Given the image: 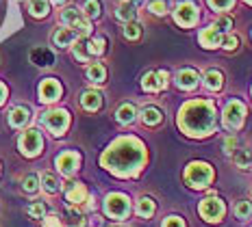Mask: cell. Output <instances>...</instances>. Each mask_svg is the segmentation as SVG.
<instances>
[{"label": "cell", "instance_id": "obj_1", "mask_svg": "<svg viewBox=\"0 0 252 227\" xmlns=\"http://www.w3.org/2000/svg\"><path fill=\"white\" fill-rule=\"evenodd\" d=\"M144 160H146L144 145L137 139H133V136L118 139L100 158L102 167H107L115 176H124V177L135 176L141 169V165H144Z\"/></svg>", "mask_w": 252, "mask_h": 227}, {"label": "cell", "instance_id": "obj_2", "mask_svg": "<svg viewBox=\"0 0 252 227\" xmlns=\"http://www.w3.org/2000/svg\"><path fill=\"white\" fill-rule=\"evenodd\" d=\"M178 126L189 136H207L215 128V106L207 100L189 102L178 115Z\"/></svg>", "mask_w": 252, "mask_h": 227}, {"label": "cell", "instance_id": "obj_3", "mask_svg": "<svg viewBox=\"0 0 252 227\" xmlns=\"http://www.w3.org/2000/svg\"><path fill=\"white\" fill-rule=\"evenodd\" d=\"M213 179V169L207 162H191L185 171V182L191 188H207Z\"/></svg>", "mask_w": 252, "mask_h": 227}, {"label": "cell", "instance_id": "obj_4", "mask_svg": "<svg viewBox=\"0 0 252 227\" xmlns=\"http://www.w3.org/2000/svg\"><path fill=\"white\" fill-rule=\"evenodd\" d=\"M61 22L67 26V28L76 30L78 37H87L89 33H92V24H89L87 15L83 11H78L76 7H67L65 11L61 13Z\"/></svg>", "mask_w": 252, "mask_h": 227}, {"label": "cell", "instance_id": "obj_5", "mask_svg": "<svg viewBox=\"0 0 252 227\" xmlns=\"http://www.w3.org/2000/svg\"><path fill=\"white\" fill-rule=\"evenodd\" d=\"M104 212L111 216V219H126L130 212L128 197L122 193H111L107 199H104Z\"/></svg>", "mask_w": 252, "mask_h": 227}, {"label": "cell", "instance_id": "obj_6", "mask_svg": "<svg viewBox=\"0 0 252 227\" xmlns=\"http://www.w3.org/2000/svg\"><path fill=\"white\" fill-rule=\"evenodd\" d=\"M41 147H44V141H41L39 130H26L22 134V139H20V150H22V154L29 156V158L37 156L41 151Z\"/></svg>", "mask_w": 252, "mask_h": 227}, {"label": "cell", "instance_id": "obj_7", "mask_svg": "<svg viewBox=\"0 0 252 227\" xmlns=\"http://www.w3.org/2000/svg\"><path fill=\"white\" fill-rule=\"evenodd\" d=\"M67 124H70V117H67L65 110H48V113L44 115V126L52 134H63Z\"/></svg>", "mask_w": 252, "mask_h": 227}, {"label": "cell", "instance_id": "obj_8", "mask_svg": "<svg viewBox=\"0 0 252 227\" xmlns=\"http://www.w3.org/2000/svg\"><path fill=\"white\" fill-rule=\"evenodd\" d=\"M200 214H202L204 221H209V223H218V221L224 216V203L220 202L218 197L204 199L200 203Z\"/></svg>", "mask_w": 252, "mask_h": 227}, {"label": "cell", "instance_id": "obj_9", "mask_svg": "<svg viewBox=\"0 0 252 227\" xmlns=\"http://www.w3.org/2000/svg\"><path fill=\"white\" fill-rule=\"evenodd\" d=\"M174 20L185 28H191L198 22V7L193 2H181L174 11Z\"/></svg>", "mask_w": 252, "mask_h": 227}, {"label": "cell", "instance_id": "obj_10", "mask_svg": "<svg viewBox=\"0 0 252 227\" xmlns=\"http://www.w3.org/2000/svg\"><path fill=\"white\" fill-rule=\"evenodd\" d=\"M244 115H246V108L241 102H230L226 110H224V124H226V128L230 130H237L241 124H244Z\"/></svg>", "mask_w": 252, "mask_h": 227}, {"label": "cell", "instance_id": "obj_11", "mask_svg": "<svg viewBox=\"0 0 252 227\" xmlns=\"http://www.w3.org/2000/svg\"><path fill=\"white\" fill-rule=\"evenodd\" d=\"M78 165H81V156H78L76 151H63V154L57 158V167H59V171L63 176H72L78 169Z\"/></svg>", "mask_w": 252, "mask_h": 227}, {"label": "cell", "instance_id": "obj_12", "mask_svg": "<svg viewBox=\"0 0 252 227\" xmlns=\"http://www.w3.org/2000/svg\"><path fill=\"white\" fill-rule=\"evenodd\" d=\"M165 84H167V72H150L141 80V87L146 91H159V89H165Z\"/></svg>", "mask_w": 252, "mask_h": 227}, {"label": "cell", "instance_id": "obj_13", "mask_svg": "<svg viewBox=\"0 0 252 227\" xmlns=\"http://www.w3.org/2000/svg\"><path fill=\"white\" fill-rule=\"evenodd\" d=\"M39 96L44 102H55V100L61 98V84L55 78H46L39 87Z\"/></svg>", "mask_w": 252, "mask_h": 227}, {"label": "cell", "instance_id": "obj_14", "mask_svg": "<svg viewBox=\"0 0 252 227\" xmlns=\"http://www.w3.org/2000/svg\"><path fill=\"white\" fill-rule=\"evenodd\" d=\"M65 199L70 202L72 205H78L83 202H87V188L78 182H72L67 184V191H65Z\"/></svg>", "mask_w": 252, "mask_h": 227}, {"label": "cell", "instance_id": "obj_15", "mask_svg": "<svg viewBox=\"0 0 252 227\" xmlns=\"http://www.w3.org/2000/svg\"><path fill=\"white\" fill-rule=\"evenodd\" d=\"M222 33H220L215 26H211V28H204L200 33V44L204 46V48H218V46H222Z\"/></svg>", "mask_w": 252, "mask_h": 227}, {"label": "cell", "instance_id": "obj_16", "mask_svg": "<svg viewBox=\"0 0 252 227\" xmlns=\"http://www.w3.org/2000/svg\"><path fill=\"white\" fill-rule=\"evenodd\" d=\"M52 39H55V46H59V48H67V46H72L78 39V33L76 30H72V28H59Z\"/></svg>", "mask_w": 252, "mask_h": 227}, {"label": "cell", "instance_id": "obj_17", "mask_svg": "<svg viewBox=\"0 0 252 227\" xmlns=\"http://www.w3.org/2000/svg\"><path fill=\"white\" fill-rule=\"evenodd\" d=\"M31 61L39 67H48V65L55 63V54H52L48 48H35L33 52H31Z\"/></svg>", "mask_w": 252, "mask_h": 227}, {"label": "cell", "instance_id": "obj_18", "mask_svg": "<svg viewBox=\"0 0 252 227\" xmlns=\"http://www.w3.org/2000/svg\"><path fill=\"white\" fill-rule=\"evenodd\" d=\"M29 119H31V113H29V108H24V106H15L11 110V115H9V124H11L13 128H24V126L29 124Z\"/></svg>", "mask_w": 252, "mask_h": 227}, {"label": "cell", "instance_id": "obj_19", "mask_svg": "<svg viewBox=\"0 0 252 227\" xmlns=\"http://www.w3.org/2000/svg\"><path fill=\"white\" fill-rule=\"evenodd\" d=\"M176 82L181 89H193L198 84V74L193 70H181L176 74Z\"/></svg>", "mask_w": 252, "mask_h": 227}, {"label": "cell", "instance_id": "obj_20", "mask_svg": "<svg viewBox=\"0 0 252 227\" xmlns=\"http://www.w3.org/2000/svg\"><path fill=\"white\" fill-rule=\"evenodd\" d=\"M81 104H83V108H87V110H98L102 104V96L98 91H85L81 98Z\"/></svg>", "mask_w": 252, "mask_h": 227}, {"label": "cell", "instance_id": "obj_21", "mask_svg": "<svg viewBox=\"0 0 252 227\" xmlns=\"http://www.w3.org/2000/svg\"><path fill=\"white\" fill-rule=\"evenodd\" d=\"M161 119H163V115H161V110H159V108H155V106H146L144 110H141V121H144V124L157 126Z\"/></svg>", "mask_w": 252, "mask_h": 227}, {"label": "cell", "instance_id": "obj_22", "mask_svg": "<svg viewBox=\"0 0 252 227\" xmlns=\"http://www.w3.org/2000/svg\"><path fill=\"white\" fill-rule=\"evenodd\" d=\"M50 9V0H31L29 2V11L35 15V18H44Z\"/></svg>", "mask_w": 252, "mask_h": 227}, {"label": "cell", "instance_id": "obj_23", "mask_svg": "<svg viewBox=\"0 0 252 227\" xmlns=\"http://www.w3.org/2000/svg\"><path fill=\"white\" fill-rule=\"evenodd\" d=\"M74 56L81 63H87V59L92 54H89V46H87V39L85 37H78L76 39V46H74Z\"/></svg>", "mask_w": 252, "mask_h": 227}, {"label": "cell", "instance_id": "obj_24", "mask_svg": "<svg viewBox=\"0 0 252 227\" xmlns=\"http://www.w3.org/2000/svg\"><path fill=\"white\" fill-rule=\"evenodd\" d=\"M115 18L124 20V22H133L135 20V4L133 2H122V7L115 11Z\"/></svg>", "mask_w": 252, "mask_h": 227}, {"label": "cell", "instance_id": "obj_25", "mask_svg": "<svg viewBox=\"0 0 252 227\" xmlns=\"http://www.w3.org/2000/svg\"><path fill=\"white\" fill-rule=\"evenodd\" d=\"M41 186H44L46 193L55 195V193H59V179L52 176V173H44L41 176Z\"/></svg>", "mask_w": 252, "mask_h": 227}, {"label": "cell", "instance_id": "obj_26", "mask_svg": "<svg viewBox=\"0 0 252 227\" xmlns=\"http://www.w3.org/2000/svg\"><path fill=\"white\" fill-rule=\"evenodd\" d=\"M87 76H89V80H94V82H104L107 72H104V67L100 63H94V65L87 67Z\"/></svg>", "mask_w": 252, "mask_h": 227}, {"label": "cell", "instance_id": "obj_27", "mask_svg": "<svg viewBox=\"0 0 252 227\" xmlns=\"http://www.w3.org/2000/svg\"><path fill=\"white\" fill-rule=\"evenodd\" d=\"M137 214L144 216V219H150V216L155 214V202H152V199H148V197L139 199V203H137Z\"/></svg>", "mask_w": 252, "mask_h": 227}, {"label": "cell", "instance_id": "obj_28", "mask_svg": "<svg viewBox=\"0 0 252 227\" xmlns=\"http://www.w3.org/2000/svg\"><path fill=\"white\" fill-rule=\"evenodd\" d=\"M133 119H135V106L133 104H124V106H120L118 121H122V124H130Z\"/></svg>", "mask_w": 252, "mask_h": 227}, {"label": "cell", "instance_id": "obj_29", "mask_svg": "<svg viewBox=\"0 0 252 227\" xmlns=\"http://www.w3.org/2000/svg\"><path fill=\"white\" fill-rule=\"evenodd\" d=\"M207 87L209 89H222V74H220L218 70H209L207 72Z\"/></svg>", "mask_w": 252, "mask_h": 227}, {"label": "cell", "instance_id": "obj_30", "mask_svg": "<svg viewBox=\"0 0 252 227\" xmlns=\"http://www.w3.org/2000/svg\"><path fill=\"white\" fill-rule=\"evenodd\" d=\"M83 225H85L83 214L74 208H67V227H83Z\"/></svg>", "mask_w": 252, "mask_h": 227}, {"label": "cell", "instance_id": "obj_31", "mask_svg": "<svg viewBox=\"0 0 252 227\" xmlns=\"http://www.w3.org/2000/svg\"><path fill=\"white\" fill-rule=\"evenodd\" d=\"M139 35H141V26L139 24L126 22V26H124V37L126 39H139Z\"/></svg>", "mask_w": 252, "mask_h": 227}, {"label": "cell", "instance_id": "obj_32", "mask_svg": "<svg viewBox=\"0 0 252 227\" xmlns=\"http://www.w3.org/2000/svg\"><path fill=\"white\" fill-rule=\"evenodd\" d=\"M215 28H218L220 33H228V30L233 28V20H230L228 15H220V18L215 20Z\"/></svg>", "mask_w": 252, "mask_h": 227}, {"label": "cell", "instance_id": "obj_33", "mask_svg": "<svg viewBox=\"0 0 252 227\" xmlns=\"http://www.w3.org/2000/svg\"><path fill=\"white\" fill-rule=\"evenodd\" d=\"M250 160H252L250 150H241V151H237V154H235V162H237V167H241V169L248 167Z\"/></svg>", "mask_w": 252, "mask_h": 227}, {"label": "cell", "instance_id": "obj_34", "mask_svg": "<svg viewBox=\"0 0 252 227\" xmlns=\"http://www.w3.org/2000/svg\"><path fill=\"white\" fill-rule=\"evenodd\" d=\"M148 9L155 15H165L167 13V2H165V0H150Z\"/></svg>", "mask_w": 252, "mask_h": 227}, {"label": "cell", "instance_id": "obj_35", "mask_svg": "<svg viewBox=\"0 0 252 227\" xmlns=\"http://www.w3.org/2000/svg\"><path fill=\"white\" fill-rule=\"evenodd\" d=\"M85 15L87 18H98V15H100V2H98V0H87L85 2Z\"/></svg>", "mask_w": 252, "mask_h": 227}, {"label": "cell", "instance_id": "obj_36", "mask_svg": "<svg viewBox=\"0 0 252 227\" xmlns=\"http://www.w3.org/2000/svg\"><path fill=\"white\" fill-rule=\"evenodd\" d=\"M87 46H89V54H102L104 52V39H94V41H87Z\"/></svg>", "mask_w": 252, "mask_h": 227}, {"label": "cell", "instance_id": "obj_37", "mask_svg": "<svg viewBox=\"0 0 252 227\" xmlns=\"http://www.w3.org/2000/svg\"><path fill=\"white\" fill-rule=\"evenodd\" d=\"M209 4L213 9H218V11H228V9H233L235 0H209Z\"/></svg>", "mask_w": 252, "mask_h": 227}, {"label": "cell", "instance_id": "obj_38", "mask_svg": "<svg viewBox=\"0 0 252 227\" xmlns=\"http://www.w3.org/2000/svg\"><path fill=\"white\" fill-rule=\"evenodd\" d=\"M39 188V177L37 176H26L24 179V191L26 193H35Z\"/></svg>", "mask_w": 252, "mask_h": 227}, {"label": "cell", "instance_id": "obj_39", "mask_svg": "<svg viewBox=\"0 0 252 227\" xmlns=\"http://www.w3.org/2000/svg\"><path fill=\"white\" fill-rule=\"evenodd\" d=\"M29 214L33 216V219H41V216L46 214V205L44 203H33L29 208Z\"/></svg>", "mask_w": 252, "mask_h": 227}, {"label": "cell", "instance_id": "obj_40", "mask_svg": "<svg viewBox=\"0 0 252 227\" xmlns=\"http://www.w3.org/2000/svg\"><path fill=\"white\" fill-rule=\"evenodd\" d=\"M222 46H224V48H226V50H237L239 39H237V37H235V35H226V37H224V39H222Z\"/></svg>", "mask_w": 252, "mask_h": 227}, {"label": "cell", "instance_id": "obj_41", "mask_svg": "<svg viewBox=\"0 0 252 227\" xmlns=\"http://www.w3.org/2000/svg\"><path fill=\"white\" fill-rule=\"evenodd\" d=\"M250 214H252V205L248 202H241L237 205V216H239V219H248Z\"/></svg>", "mask_w": 252, "mask_h": 227}, {"label": "cell", "instance_id": "obj_42", "mask_svg": "<svg viewBox=\"0 0 252 227\" xmlns=\"http://www.w3.org/2000/svg\"><path fill=\"white\" fill-rule=\"evenodd\" d=\"M163 227H185V223H183L181 216H170V219H165Z\"/></svg>", "mask_w": 252, "mask_h": 227}, {"label": "cell", "instance_id": "obj_43", "mask_svg": "<svg viewBox=\"0 0 252 227\" xmlns=\"http://www.w3.org/2000/svg\"><path fill=\"white\" fill-rule=\"evenodd\" d=\"M44 227H61L59 216H46V219H44Z\"/></svg>", "mask_w": 252, "mask_h": 227}, {"label": "cell", "instance_id": "obj_44", "mask_svg": "<svg viewBox=\"0 0 252 227\" xmlns=\"http://www.w3.org/2000/svg\"><path fill=\"white\" fill-rule=\"evenodd\" d=\"M224 147H226V154H233L235 147H237V139H233V136H228L226 141H224Z\"/></svg>", "mask_w": 252, "mask_h": 227}, {"label": "cell", "instance_id": "obj_45", "mask_svg": "<svg viewBox=\"0 0 252 227\" xmlns=\"http://www.w3.org/2000/svg\"><path fill=\"white\" fill-rule=\"evenodd\" d=\"M100 225H102L100 216H92V221H89V227H100Z\"/></svg>", "mask_w": 252, "mask_h": 227}, {"label": "cell", "instance_id": "obj_46", "mask_svg": "<svg viewBox=\"0 0 252 227\" xmlns=\"http://www.w3.org/2000/svg\"><path fill=\"white\" fill-rule=\"evenodd\" d=\"M4 98H7V89H4V84H0V104L4 102Z\"/></svg>", "mask_w": 252, "mask_h": 227}, {"label": "cell", "instance_id": "obj_47", "mask_svg": "<svg viewBox=\"0 0 252 227\" xmlns=\"http://www.w3.org/2000/svg\"><path fill=\"white\" fill-rule=\"evenodd\" d=\"M52 2H55V4H61V2H63V0H52Z\"/></svg>", "mask_w": 252, "mask_h": 227}, {"label": "cell", "instance_id": "obj_48", "mask_svg": "<svg viewBox=\"0 0 252 227\" xmlns=\"http://www.w3.org/2000/svg\"><path fill=\"white\" fill-rule=\"evenodd\" d=\"M124 2H135V0H124Z\"/></svg>", "mask_w": 252, "mask_h": 227}, {"label": "cell", "instance_id": "obj_49", "mask_svg": "<svg viewBox=\"0 0 252 227\" xmlns=\"http://www.w3.org/2000/svg\"><path fill=\"white\" fill-rule=\"evenodd\" d=\"M111 227H122V225H111Z\"/></svg>", "mask_w": 252, "mask_h": 227}, {"label": "cell", "instance_id": "obj_50", "mask_svg": "<svg viewBox=\"0 0 252 227\" xmlns=\"http://www.w3.org/2000/svg\"><path fill=\"white\" fill-rule=\"evenodd\" d=\"M246 2H250V4H252V0H246Z\"/></svg>", "mask_w": 252, "mask_h": 227}]
</instances>
